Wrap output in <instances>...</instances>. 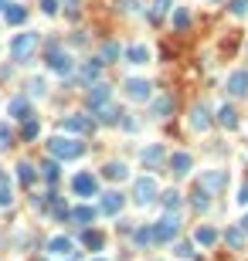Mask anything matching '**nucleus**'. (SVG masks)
<instances>
[{"instance_id": "f257e3e1", "label": "nucleus", "mask_w": 248, "mask_h": 261, "mask_svg": "<svg viewBox=\"0 0 248 261\" xmlns=\"http://www.w3.org/2000/svg\"><path fill=\"white\" fill-rule=\"evenodd\" d=\"M48 153L55 160H75V156H82V143L65 139V136H55V139H48Z\"/></svg>"}, {"instance_id": "f03ea898", "label": "nucleus", "mask_w": 248, "mask_h": 261, "mask_svg": "<svg viewBox=\"0 0 248 261\" xmlns=\"http://www.w3.org/2000/svg\"><path fill=\"white\" fill-rule=\"evenodd\" d=\"M177 227H180V221H177V214H167L163 221H160L156 227H153V238H156V241H170L173 234H177Z\"/></svg>"}, {"instance_id": "7ed1b4c3", "label": "nucleus", "mask_w": 248, "mask_h": 261, "mask_svg": "<svg viewBox=\"0 0 248 261\" xmlns=\"http://www.w3.org/2000/svg\"><path fill=\"white\" fill-rule=\"evenodd\" d=\"M133 197H136V204H150L153 197H156V183L146 180V176L136 180V183H133Z\"/></svg>"}, {"instance_id": "20e7f679", "label": "nucleus", "mask_w": 248, "mask_h": 261, "mask_svg": "<svg viewBox=\"0 0 248 261\" xmlns=\"http://www.w3.org/2000/svg\"><path fill=\"white\" fill-rule=\"evenodd\" d=\"M126 95H129L133 102L150 98V82H143V78H129V82H126Z\"/></svg>"}, {"instance_id": "39448f33", "label": "nucleus", "mask_w": 248, "mask_h": 261, "mask_svg": "<svg viewBox=\"0 0 248 261\" xmlns=\"http://www.w3.org/2000/svg\"><path fill=\"white\" fill-rule=\"evenodd\" d=\"M34 44H38V34H20L17 41H14V58H17V61H24V58L34 51Z\"/></svg>"}, {"instance_id": "423d86ee", "label": "nucleus", "mask_w": 248, "mask_h": 261, "mask_svg": "<svg viewBox=\"0 0 248 261\" xmlns=\"http://www.w3.org/2000/svg\"><path fill=\"white\" fill-rule=\"evenodd\" d=\"M72 186H75V193H82V197H96V176L92 173H78L75 180H72Z\"/></svg>"}, {"instance_id": "0eeeda50", "label": "nucleus", "mask_w": 248, "mask_h": 261, "mask_svg": "<svg viewBox=\"0 0 248 261\" xmlns=\"http://www.w3.org/2000/svg\"><path fill=\"white\" fill-rule=\"evenodd\" d=\"M48 68L55 75H68L72 72V58L65 55V51H55V55H48Z\"/></svg>"}, {"instance_id": "6e6552de", "label": "nucleus", "mask_w": 248, "mask_h": 261, "mask_svg": "<svg viewBox=\"0 0 248 261\" xmlns=\"http://www.w3.org/2000/svg\"><path fill=\"white\" fill-rule=\"evenodd\" d=\"M99 210H102V214H119V210H123V193H106L102 204H99Z\"/></svg>"}, {"instance_id": "1a4fd4ad", "label": "nucleus", "mask_w": 248, "mask_h": 261, "mask_svg": "<svg viewBox=\"0 0 248 261\" xmlns=\"http://www.w3.org/2000/svg\"><path fill=\"white\" fill-rule=\"evenodd\" d=\"M126 58H129V65H150V48L136 44V48H129V51H126Z\"/></svg>"}, {"instance_id": "9d476101", "label": "nucleus", "mask_w": 248, "mask_h": 261, "mask_svg": "<svg viewBox=\"0 0 248 261\" xmlns=\"http://www.w3.org/2000/svg\"><path fill=\"white\" fill-rule=\"evenodd\" d=\"M228 92L231 95H245L248 92V75H231V82H228Z\"/></svg>"}, {"instance_id": "9b49d317", "label": "nucleus", "mask_w": 248, "mask_h": 261, "mask_svg": "<svg viewBox=\"0 0 248 261\" xmlns=\"http://www.w3.org/2000/svg\"><path fill=\"white\" fill-rule=\"evenodd\" d=\"M173 173H177V176H187V173H191V156H187V153H177V156H173Z\"/></svg>"}, {"instance_id": "f8f14e48", "label": "nucleus", "mask_w": 248, "mask_h": 261, "mask_svg": "<svg viewBox=\"0 0 248 261\" xmlns=\"http://www.w3.org/2000/svg\"><path fill=\"white\" fill-rule=\"evenodd\" d=\"M143 163H146V167H163V149L150 146L146 153H143Z\"/></svg>"}, {"instance_id": "ddd939ff", "label": "nucleus", "mask_w": 248, "mask_h": 261, "mask_svg": "<svg viewBox=\"0 0 248 261\" xmlns=\"http://www.w3.org/2000/svg\"><path fill=\"white\" fill-rule=\"evenodd\" d=\"M82 241H85V248H92V251H99V248L106 244V238H102L99 231H82Z\"/></svg>"}, {"instance_id": "4468645a", "label": "nucleus", "mask_w": 248, "mask_h": 261, "mask_svg": "<svg viewBox=\"0 0 248 261\" xmlns=\"http://www.w3.org/2000/svg\"><path fill=\"white\" fill-rule=\"evenodd\" d=\"M48 251H51V255H68V251H72V241H68V238H51Z\"/></svg>"}, {"instance_id": "2eb2a0df", "label": "nucleus", "mask_w": 248, "mask_h": 261, "mask_svg": "<svg viewBox=\"0 0 248 261\" xmlns=\"http://www.w3.org/2000/svg\"><path fill=\"white\" fill-rule=\"evenodd\" d=\"M65 126H68L72 132H89V129H92V122H89V119H82V115H72Z\"/></svg>"}, {"instance_id": "dca6fc26", "label": "nucleus", "mask_w": 248, "mask_h": 261, "mask_svg": "<svg viewBox=\"0 0 248 261\" xmlns=\"http://www.w3.org/2000/svg\"><path fill=\"white\" fill-rule=\"evenodd\" d=\"M109 85H96V92L89 95V102H92V105H102V102H109Z\"/></svg>"}, {"instance_id": "f3484780", "label": "nucleus", "mask_w": 248, "mask_h": 261, "mask_svg": "<svg viewBox=\"0 0 248 261\" xmlns=\"http://www.w3.org/2000/svg\"><path fill=\"white\" fill-rule=\"evenodd\" d=\"M221 126H228V129H235V126H238V112L225 105V109H221Z\"/></svg>"}, {"instance_id": "a211bd4d", "label": "nucleus", "mask_w": 248, "mask_h": 261, "mask_svg": "<svg viewBox=\"0 0 248 261\" xmlns=\"http://www.w3.org/2000/svg\"><path fill=\"white\" fill-rule=\"evenodd\" d=\"M17 180H20L24 186H27V183H34V167H27V163H20V167H17Z\"/></svg>"}, {"instance_id": "6ab92c4d", "label": "nucleus", "mask_w": 248, "mask_h": 261, "mask_svg": "<svg viewBox=\"0 0 248 261\" xmlns=\"http://www.w3.org/2000/svg\"><path fill=\"white\" fill-rule=\"evenodd\" d=\"M106 176H109V180H126V167H123V163H109V167H106Z\"/></svg>"}, {"instance_id": "aec40b11", "label": "nucleus", "mask_w": 248, "mask_h": 261, "mask_svg": "<svg viewBox=\"0 0 248 261\" xmlns=\"http://www.w3.org/2000/svg\"><path fill=\"white\" fill-rule=\"evenodd\" d=\"M191 126H194V129H208V112H204V109H194Z\"/></svg>"}, {"instance_id": "412c9836", "label": "nucleus", "mask_w": 248, "mask_h": 261, "mask_svg": "<svg viewBox=\"0 0 248 261\" xmlns=\"http://www.w3.org/2000/svg\"><path fill=\"white\" fill-rule=\"evenodd\" d=\"M7 20H10V24H20V20H24V7H17V3H7Z\"/></svg>"}, {"instance_id": "4be33fe9", "label": "nucleus", "mask_w": 248, "mask_h": 261, "mask_svg": "<svg viewBox=\"0 0 248 261\" xmlns=\"http://www.w3.org/2000/svg\"><path fill=\"white\" fill-rule=\"evenodd\" d=\"M204 186H211V190H221V186H225V173H208V176H204Z\"/></svg>"}, {"instance_id": "5701e85b", "label": "nucleus", "mask_w": 248, "mask_h": 261, "mask_svg": "<svg viewBox=\"0 0 248 261\" xmlns=\"http://www.w3.org/2000/svg\"><path fill=\"white\" fill-rule=\"evenodd\" d=\"M197 241H201V244H214V241H218V231H211V227H201V231H197Z\"/></svg>"}, {"instance_id": "b1692460", "label": "nucleus", "mask_w": 248, "mask_h": 261, "mask_svg": "<svg viewBox=\"0 0 248 261\" xmlns=\"http://www.w3.org/2000/svg\"><path fill=\"white\" fill-rule=\"evenodd\" d=\"M10 112H14L17 119H24V115H27V98H14V102H10Z\"/></svg>"}, {"instance_id": "393cba45", "label": "nucleus", "mask_w": 248, "mask_h": 261, "mask_svg": "<svg viewBox=\"0 0 248 261\" xmlns=\"http://www.w3.org/2000/svg\"><path fill=\"white\" fill-rule=\"evenodd\" d=\"M173 24H177V31H184V27L191 24V14H187V10H177V14H173Z\"/></svg>"}, {"instance_id": "a878e982", "label": "nucleus", "mask_w": 248, "mask_h": 261, "mask_svg": "<svg viewBox=\"0 0 248 261\" xmlns=\"http://www.w3.org/2000/svg\"><path fill=\"white\" fill-rule=\"evenodd\" d=\"M177 258H194V244L191 241H180V244H177Z\"/></svg>"}, {"instance_id": "bb28decb", "label": "nucleus", "mask_w": 248, "mask_h": 261, "mask_svg": "<svg viewBox=\"0 0 248 261\" xmlns=\"http://www.w3.org/2000/svg\"><path fill=\"white\" fill-rule=\"evenodd\" d=\"M92 217H96V214H92V210H89V207H75V221L89 224V221H92Z\"/></svg>"}, {"instance_id": "cd10ccee", "label": "nucleus", "mask_w": 248, "mask_h": 261, "mask_svg": "<svg viewBox=\"0 0 248 261\" xmlns=\"http://www.w3.org/2000/svg\"><path fill=\"white\" fill-rule=\"evenodd\" d=\"M153 109H156V115H160V112H170L173 102H170V98H156V102H153Z\"/></svg>"}, {"instance_id": "c85d7f7f", "label": "nucleus", "mask_w": 248, "mask_h": 261, "mask_svg": "<svg viewBox=\"0 0 248 261\" xmlns=\"http://www.w3.org/2000/svg\"><path fill=\"white\" fill-rule=\"evenodd\" d=\"M10 200H14L10 186H0V207H10Z\"/></svg>"}, {"instance_id": "c756f323", "label": "nucleus", "mask_w": 248, "mask_h": 261, "mask_svg": "<svg viewBox=\"0 0 248 261\" xmlns=\"http://www.w3.org/2000/svg\"><path fill=\"white\" fill-rule=\"evenodd\" d=\"M163 204H167V207H177V204H180V193H177V190L163 193Z\"/></svg>"}, {"instance_id": "7c9ffc66", "label": "nucleus", "mask_w": 248, "mask_h": 261, "mask_svg": "<svg viewBox=\"0 0 248 261\" xmlns=\"http://www.w3.org/2000/svg\"><path fill=\"white\" fill-rule=\"evenodd\" d=\"M34 136H38V122H27L24 126V139H34Z\"/></svg>"}, {"instance_id": "2f4dec72", "label": "nucleus", "mask_w": 248, "mask_h": 261, "mask_svg": "<svg viewBox=\"0 0 248 261\" xmlns=\"http://www.w3.org/2000/svg\"><path fill=\"white\" fill-rule=\"evenodd\" d=\"M44 176H48V180H58V167L55 163H44Z\"/></svg>"}, {"instance_id": "473e14b6", "label": "nucleus", "mask_w": 248, "mask_h": 261, "mask_svg": "<svg viewBox=\"0 0 248 261\" xmlns=\"http://www.w3.org/2000/svg\"><path fill=\"white\" fill-rule=\"evenodd\" d=\"M41 7H44V14H55V10H58V0H41Z\"/></svg>"}, {"instance_id": "72a5a7b5", "label": "nucleus", "mask_w": 248, "mask_h": 261, "mask_svg": "<svg viewBox=\"0 0 248 261\" xmlns=\"http://www.w3.org/2000/svg\"><path fill=\"white\" fill-rule=\"evenodd\" d=\"M231 10H235V14H245V10H248V0H235V7H231Z\"/></svg>"}, {"instance_id": "f704fd0d", "label": "nucleus", "mask_w": 248, "mask_h": 261, "mask_svg": "<svg viewBox=\"0 0 248 261\" xmlns=\"http://www.w3.org/2000/svg\"><path fill=\"white\" fill-rule=\"evenodd\" d=\"M7 139H10V129H7V126L0 122V146H7Z\"/></svg>"}, {"instance_id": "c9c22d12", "label": "nucleus", "mask_w": 248, "mask_h": 261, "mask_svg": "<svg viewBox=\"0 0 248 261\" xmlns=\"http://www.w3.org/2000/svg\"><path fill=\"white\" fill-rule=\"evenodd\" d=\"M228 241H231V248H238V244H242V231H231Z\"/></svg>"}, {"instance_id": "e433bc0d", "label": "nucleus", "mask_w": 248, "mask_h": 261, "mask_svg": "<svg viewBox=\"0 0 248 261\" xmlns=\"http://www.w3.org/2000/svg\"><path fill=\"white\" fill-rule=\"evenodd\" d=\"M153 7H156V17H160V14H163V10H167V7H170V0H156V3H153Z\"/></svg>"}, {"instance_id": "4c0bfd02", "label": "nucleus", "mask_w": 248, "mask_h": 261, "mask_svg": "<svg viewBox=\"0 0 248 261\" xmlns=\"http://www.w3.org/2000/svg\"><path fill=\"white\" fill-rule=\"evenodd\" d=\"M102 58H116V44H102Z\"/></svg>"}, {"instance_id": "58836bf2", "label": "nucleus", "mask_w": 248, "mask_h": 261, "mask_svg": "<svg viewBox=\"0 0 248 261\" xmlns=\"http://www.w3.org/2000/svg\"><path fill=\"white\" fill-rule=\"evenodd\" d=\"M238 204H248V183L238 190Z\"/></svg>"}, {"instance_id": "ea45409f", "label": "nucleus", "mask_w": 248, "mask_h": 261, "mask_svg": "<svg viewBox=\"0 0 248 261\" xmlns=\"http://www.w3.org/2000/svg\"><path fill=\"white\" fill-rule=\"evenodd\" d=\"M3 7H7V0H0V10H3Z\"/></svg>"}, {"instance_id": "a19ab883", "label": "nucleus", "mask_w": 248, "mask_h": 261, "mask_svg": "<svg viewBox=\"0 0 248 261\" xmlns=\"http://www.w3.org/2000/svg\"><path fill=\"white\" fill-rule=\"evenodd\" d=\"M245 227H248V217H245Z\"/></svg>"}, {"instance_id": "79ce46f5", "label": "nucleus", "mask_w": 248, "mask_h": 261, "mask_svg": "<svg viewBox=\"0 0 248 261\" xmlns=\"http://www.w3.org/2000/svg\"><path fill=\"white\" fill-rule=\"evenodd\" d=\"M96 261H106V258H96Z\"/></svg>"}]
</instances>
